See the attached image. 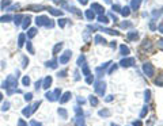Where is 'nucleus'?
<instances>
[{"mask_svg": "<svg viewBox=\"0 0 163 126\" xmlns=\"http://www.w3.org/2000/svg\"><path fill=\"white\" fill-rule=\"evenodd\" d=\"M35 23L38 26H45V27H53V20H50L48 16L45 15H41V16H37L35 19Z\"/></svg>", "mask_w": 163, "mask_h": 126, "instance_id": "f257e3e1", "label": "nucleus"}, {"mask_svg": "<svg viewBox=\"0 0 163 126\" xmlns=\"http://www.w3.org/2000/svg\"><path fill=\"white\" fill-rule=\"evenodd\" d=\"M71 54H72V53H71V50H67L65 53L60 57V62H61V64H65V62L68 61L69 58H71Z\"/></svg>", "mask_w": 163, "mask_h": 126, "instance_id": "f03ea898", "label": "nucleus"}, {"mask_svg": "<svg viewBox=\"0 0 163 126\" xmlns=\"http://www.w3.org/2000/svg\"><path fill=\"white\" fill-rule=\"evenodd\" d=\"M143 69H144V72H146L147 76H152L154 75V68L150 64H146V65L143 66Z\"/></svg>", "mask_w": 163, "mask_h": 126, "instance_id": "7ed1b4c3", "label": "nucleus"}, {"mask_svg": "<svg viewBox=\"0 0 163 126\" xmlns=\"http://www.w3.org/2000/svg\"><path fill=\"white\" fill-rule=\"evenodd\" d=\"M91 10H92V11L95 10V12L101 14V15H102L103 12H105V10H103V7H102V6H99V4H97V3H94V4L91 6Z\"/></svg>", "mask_w": 163, "mask_h": 126, "instance_id": "20e7f679", "label": "nucleus"}, {"mask_svg": "<svg viewBox=\"0 0 163 126\" xmlns=\"http://www.w3.org/2000/svg\"><path fill=\"white\" fill-rule=\"evenodd\" d=\"M133 64H135V58H124V60L121 61L122 66H131Z\"/></svg>", "mask_w": 163, "mask_h": 126, "instance_id": "39448f33", "label": "nucleus"}, {"mask_svg": "<svg viewBox=\"0 0 163 126\" xmlns=\"http://www.w3.org/2000/svg\"><path fill=\"white\" fill-rule=\"evenodd\" d=\"M30 23H31V18H30V16H25V18H23V23H22V27H23V29H27L29 26H30Z\"/></svg>", "mask_w": 163, "mask_h": 126, "instance_id": "423d86ee", "label": "nucleus"}, {"mask_svg": "<svg viewBox=\"0 0 163 126\" xmlns=\"http://www.w3.org/2000/svg\"><path fill=\"white\" fill-rule=\"evenodd\" d=\"M95 91H97L98 92V94H103V91H105V84H103V83H98L97 84V87H95Z\"/></svg>", "mask_w": 163, "mask_h": 126, "instance_id": "0eeeda50", "label": "nucleus"}, {"mask_svg": "<svg viewBox=\"0 0 163 126\" xmlns=\"http://www.w3.org/2000/svg\"><path fill=\"white\" fill-rule=\"evenodd\" d=\"M143 49H148V50L152 49V43H151L150 39H146V41L143 42Z\"/></svg>", "mask_w": 163, "mask_h": 126, "instance_id": "6e6552de", "label": "nucleus"}, {"mask_svg": "<svg viewBox=\"0 0 163 126\" xmlns=\"http://www.w3.org/2000/svg\"><path fill=\"white\" fill-rule=\"evenodd\" d=\"M49 12L52 15H56V16H61L63 15V11L57 10V8H49Z\"/></svg>", "mask_w": 163, "mask_h": 126, "instance_id": "1a4fd4ad", "label": "nucleus"}, {"mask_svg": "<svg viewBox=\"0 0 163 126\" xmlns=\"http://www.w3.org/2000/svg\"><path fill=\"white\" fill-rule=\"evenodd\" d=\"M128 38L132 39V41H135V39L139 38V34L136 31H131V33H128Z\"/></svg>", "mask_w": 163, "mask_h": 126, "instance_id": "9d476101", "label": "nucleus"}, {"mask_svg": "<svg viewBox=\"0 0 163 126\" xmlns=\"http://www.w3.org/2000/svg\"><path fill=\"white\" fill-rule=\"evenodd\" d=\"M86 16H87V19H90V20H92L95 18V12L92 10H88V11H86Z\"/></svg>", "mask_w": 163, "mask_h": 126, "instance_id": "9b49d317", "label": "nucleus"}, {"mask_svg": "<svg viewBox=\"0 0 163 126\" xmlns=\"http://www.w3.org/2000/svg\"><path fill=\"white\" fill-rule=\"evenodd\" d=\"M140 4H142V0H132V8L133 10H137Z\"/></svg>", "mask_w": 163, "mask_h": 126, "instance_id": "f8f14e48", "label": "nucleus"}, {"mask_svg": "<svg viewBox=\"0 0 163 126\" xmlns=\"http://www.w3.org/2000/svg\"><path fill=\"white\" fill-rule=\"evenodd\" d=\"M35 34H37V29H30V30L27 31V37H29V38H33Z\"/></svg>", "mask_w": 163, "mask_h": 126, "instance_id": "ddd939ff", "label": "nucleus"}, {"mask_svg": "<svg viewBox=\"0 0 163 126\" xmlns=\"http://www.w3.org/2000/svg\"><path fill=\"white\" fill-rule=\"evenodd\" d=\"M121 14L124 16H128L129 14H131V11H129V7H124V8H121Z\"/></svg>", "mask_w": 163, "mask_h": 126, "instance_id": "4468645a", "label": "nucleus"}, {"mask_svg": "<svg viewBox=\"0 0 163 126\" xmlns=\"http://www.w3.org/2000/svg\"><path fill=\"white\" fill-rule=\"evenodd\" d=\"M120 50H121V54H125V56L129 54V49H128V47L125 46V45H122V46L120 47Z\"/></svg>", "mask_w": 163, "mask_h": 126, "instance_id": "2eb2a0df", "label": "nucleus"}, {"mask_svg": "<svg viewBox=\"0 0 163 126\" xmlns=\"http://www.w3.org/2000/svg\"><path fill=\"white\" fill-rule=\"evenodd\" d=\"M44 8H45L44 6H30V7H29V10H34V11H41Z\"/></svg>", "mask_w": 163, "mask_h": 126, "instance_id": "dca6fc26", "label": "nucleus"}, {"mask_svg": "<svg viewBox=\"0 0 163 126\" xmlns=\"http://www.w3.org/2000/svg\"><path fill=\"white\" fill-rule=\"evenodd\" d=\"M10 20H12V16L11 15H4L0 18V22H10Z\"/></svg>", "mask_w": 163, "mask_h": 126, "instance_id": "f3484780", "label": "nucleus"}, {"mask_svg": "<svg viewBox=\"0 0 163 126\" xmlns=\"http://www.w3.org/2000/svg\"><path fill=\"white\" fill-rule=\"evenodd\" d=\"M23 18H25V16H22V15H16L15 18H14V20H15V25H21V20H23Z\"/></svg>", "mask_w": 163, "mask_h": 126, "instance_id": "a211bd4d", "label": "nucleus"}, {"mask_svg": "<svg viewBox=\"0 0 163 126\" xmlns=\"http://www.w3.org/2000/svg\"><path fill=\"white\" fill-rule=\"evenodd\" d=\"M25 38H26L25 34H21V35H19V41H18L19 43H18V45H19V46H23V43H25Z\"/></svg>", "mask_w": 163, "mask_h": 126, "instance_id": "6ab92c4d", "label": "nucleus"}, {"mask_svg": "<svg viewBox=\"0 0 163 126\" xmlns=\"http://www.w3.org/2000/svg\"><path fill=\"white\" fill-rule=\"evenodd\" d=\"M98 20L101 22V23H107V22H109V19H107L106 16H103V15H99L98 16Z\"/></svg>", "mask_w": 163, "mask_h": 126, "instance_id": "aec40b11", "label": "nucleus"}, {"mask_svg": "<svg viewBox=\"0 0 163 126\" xmlns=\"http://www.w3.org/2000/svg\"><path fill=\"white\" fill-rule=\"evenodd\" d=\"M61 47H63V43L60 42V43H57L56 46H54V49H53V54H56L58 50H61Z\"/></svg>", "mask_w": 163, "mask_h": 126, "instance_id": "412c9836", "label": "nucleus"}, {"mask_svg": "<svg viewBox=\"0 0 163 126\" xmlns=\"http://www.w3.org/2000/svg\"><path fill=\"white\" fill-rule=\"evenodd\" d=\"M95 42H97V43H105L106 41L103 39L101 35H97V37H95Z\"/></svg>", "mask_w": 163, "mask_h": 126, "instance_id": "4be33fe9", "label": "nucleus"}, {"mask_svg": "<svg viewBox=\"0 0 163 126\" xmlns=\"http://www.w3.org/2000/svg\"><path fill=\"white\" fill-rule=\"evenodd\" d=\"M11 4V2L10 0H3V3H2V10H4L7 6H10Z\"/></svg>", "mask_w": 163, "mask_h": 126, "instance_id": "5701e85b", "label": "nucleus"}, {"mask_svg": "<svg viewBox=\"0 0 163 126\" xmlns=\"http://www.w3.org/2000/svg\"><path fill=\"white\" fill-rule=\"evenodd\" d=\"M155 83H156L158 86H163V76H161V77H158V79L155 80Z\"/></svg>", "mask_w": 163, "mask_h": 126, "instance_id": "b1692460", "label": "nucleus"}, {"mask_svg": "<svg viewBox=\"0 0 163 126\" xmlns=\"http://www.w3.org/2000/svg\"><path fill=\"white\" fill-rule=\"evenodd\" d=\"M67 22H68V20H67V19H60V20H58V26H60V27H64Z\"/></svg>", "mask_w": 163, "mask_h": 126, "instance_id": "393cba45", "label": "nucleus"}, {"mask_svg": "<svg viewBox=\"0 0 163 126\" xmlns=\"http://www.w3.org/2000/svg\"><path fill=\"white\" fill-rule=\"evenodd\" d=\"M69 95H71V94H69V92H67V94L64 95V98H63V99H61V102H67V101H68V98H69Z\"/></svg>", "mask_w": 163, "mask_h": 126, "instance_id": "a878e982", "label": "nucleus"}, {"mask_svg": "<svg viewBox=\"0 0 163 126\" xmlns=\"http://www.w3.org/2000/svg\"><path fill=\"white\" fill-rule=\"evenodd\" d=\"M50 77H48V79L45 80V84H44V87H45V88H48V86H49V84H50Z\"/></svg>", "mask_w": 163, "mask_h": 126, "instance_id": "bb28decb", "label": "nucleus"}, {"mask_svg": "<svg viewBox=\"0 0 163 126\" xmlns=\"http://www.w3.org/2000/svg\"><path fill=\"white\" fill-rule=\"evenodd\" d=\"M27 49L30 53H33V46H31V42H27Z\"/></svg>", "mask_w": 163, "mask_h": 126, "instance_id": "cd10ccee", "label": "nucleus"}, {"mask_svg": "<svg viewBox=\"0 0 163 126\" xmlns=\"http://www.w3.org/2000/svg\"><path fill=\"white\" fill-rule=\"evenodd\" d=\"M158 46L163 49V39H159V41H158Z\"/></svg>", "mask_w": 163, "mask_h": 126, "instance_id": "c85d7f7f", "label": "nucleus"}, {"mask_svg": "<svg viewBox=\"0 0 163 126\" xmlns=\"http://www.w3.org/2000/svg\"><path fill=\"white\" fill-rule=\"evenodd\" d=\"M159 31H161L162 34H163V23H161V25H159Z\"/></svg>", "mask_w": 163, "mask_h": 126, "instance_id": "c756f323", "label": "nucleus"}, {"mask_svg": "<svg viewBox=\"0 0 163 126\" xmlns=\"http://www.w3.org/2000/svg\"><path fill=\"white\" fill-rule=\"evenodd\" d=\"M23 83H25V84H29V83H30V80H29V77H25Z\"/></svg>", "mask_w": 163, "mask_h": 126, "instance_id": "7c9ffc66", "label": "nucleus"}, {"mask_svg": "<svg viewBox=\"0 0 163 126\" xmlns=\"http://www.w3.org/2000/svg\"><path fill=\"white\" fill-rule=\"evenodd\" d=\"M79 3H82V4H87V0H79Z\"/></svg>", "mask_w": 163, "mask_h": 126, "instance_id": "2f4dec72", "label": "nucleus"}, {"mask_svg": "<svg viewBox=\"0 0 163 126\" xmlns=\"http://www.w3.org/2000/svg\"><path fill=\"white\" fill-rule=\"evenodd\" d=\"M150 27H151V29H152V30H155V29H156V26H155L154 23H151V26H150Z\"/></svg>", "mask_w": 163, "mask_h": 126, "instance_id": "473e14b6", "label": "nucleus"}, {"mask_svg": "<svg viewBox=\"0 0 163 126\" xmlns=\"http://www.w3.org/2000/svg\"><path fill=\"white\" fill-rule=\"evenodd\" d=\"M135 126H142V124L140 122H135Z\"/></svg>", "mask_w": 163, "mask_h": 126, "instance_id": "72a5a7b5", "label": "nucleus"}]
</instances>
